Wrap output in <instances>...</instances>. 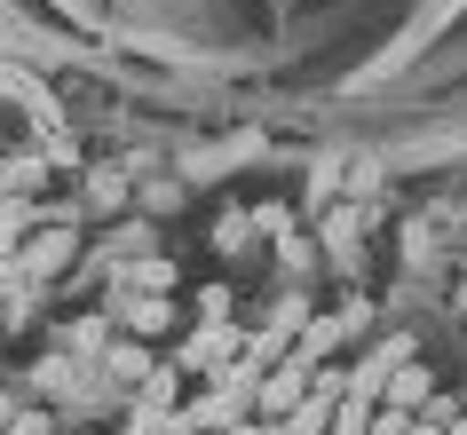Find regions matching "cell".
<instances>
[{"mask_svg":"<svg viewBox=\"0 0 467 435\" xmlns=\"http://www.w3.org/2000/svg\"><path fill=\"white\" fill-rule=\"evenodd\" d=\"M143 206H150V214H174V206H182V191H174V182H143Z\"/></svg>","mask_w":467,"mask_h":435,"instance_id":"44dd1931","label":"cell"},{"mask_svg":"<svg viewBox=\"0 0 467 435\" xmlns=\"http://www.w3.org/2000/svg\"><path fill=\"white\" fill-rule=\"evenodd\" d=\"M277 254H285V277L301 285V277H309V262H317V238H301V230H294V238L277 245Z\"/></svg>","mask_w":467,"mask_h":435,"instance_id":"d6986e66","label":"cell"},{"mask_svg":"<svg viewBox=\"0 0 467 435\" xmlns=\"http://www.w3.org/2000/svg\"><path fill=\"white\" fill-rule=\"evenodd\" d=\"M333 404H341V396H325V388L309 380V396L285 411V435H333Z\"/></svg>","mask_w":467,"mask_h":435,"instance_id":"5bb4252c","label":"cell"},{"mask_svg":"<svg viewBox=\"0 0 467 435\" xmlns=\"http://www.w3.org/2000/svg\"><path fill=\"white\" fill-rule=\"evenodd\" d=\"M246 340H254V325H238V316H222V325H191V333L174 340V372H191V380H222L230 364L246 357Z\"/></svg>","mask_w":467,"mask_h":435,"instance_id":"6da1fadb","label":"cell"},{"mask_svg":"<svg viewBox=\"0 0 467 435\" xmlns=\"http://www.w3.org/2000/svg\"><path fill=\"white\" fill-rule=\"evenodd\" d=\"M16 262H25L40 285H56V277H72V269L88 262V230H79V222H40V230L16 245Z\"/></svg>","mask_w":467,"mask_h":435,"instance_id":"3957f363","label":"cell"},{"mask_svg":"<svg viewBox=\"0 0 467 435\" xmlns=\"http://www.w3.org/2000/svg\"><path fill=\"white\" fill-rule=\"evenodd\" d=\"M309 380H317V364H301V357L270 364V372H262V388H254V419H277V428H285V411L309 396Z\"/></svg>","mask_w":467,"mask_h":435,"instance_id":"5b68a950","label":"cell"},{"mask_svg":"<svg viewBox=\"0 0 467 435\" xmlns=\"http://www.w3.org/2000/svg\"><path fill=\"white\" fill-rule=\"evenodd\" d=\"M111 293H174V262L167 254H127V262H111Z\"/></svg>","mask_w":467,"mask_h":435,"instance_id":"30bf717a","label":"cell"},{"mask_svg":"<svg viewBox=\"0 0 467 435\" xmlns=\"http://www.w3.org/2000/svg\"><path fill=\"white\" fill-rule=\"evenodd\" d=\"M111 340H119V325H111V316H103V309L72 316V325H56V348H64V357H79V364H88V372H96V364H103V348H111Z\"/></svg>","mask_w":467,"mask_h":435,"instance_id":"ba28073f","label":"cell"},{"mask_svg":"<svg viewBox=\"0 0 467 435\" xmlns=\"http://www.w3.org/2000/svg\"><path fill=\"white\" fill-rule=\"evenodd\" d=\"M254 245H262V238H254V214H246V206H222V222H214V254H222V262H246Z\"/></svg>","mask_w":467,"mask_h":435,"instance_id":"7c38bea8","label":"cell"},{"mask_svg":"<svg viewBox=\"0 0 467 435\" xmlns=\"http://www.w3.org/2000/svg\"><path fill=\"white\" fill-rule=\"evenodd\" d=\"M40 159H48V167H79V150H72V135H48V143H40Z\"/></svg>","mask_w":467,"mask_h":435,"instance_id":"7402d4cb","label":"cell"},{"mask_svg":"<svg viewBox=\"0 0 467 435\" xmlns=\"http://www.w3.org/2000/svg\"><path fill=\"white\" fill-rule=\"evenodd\" d=\"M159 364H167V357H159L150 340H127V333H119L111 348H103V364H96V372H103L111 388H119V396H135V388H143L150 372H159Z\"/></svg>","mask_w":467,"mask_h":435,"instance_id":"52a82bcc","label":"cell"},{"mask_svg":"<svg viewBox=\"0 0 467 435\" xmlns=\"http://www.w3.org/2000/svg\"><path fill=\"white\" fill-rule=\"evenodd\" d=\"M103 316H111L127 340H150V348H159V340H167L191 309H182L174 293H103Z\"/></svg>","mask_w":467,"mask_h":435,"instance_id":"7a4b0ae2","label":"cell"},{"mask_svg":"<svg viewBox=\"0 0 467 435\" xmlns=\"http://www.w3.org/2000/svg\"><path fill=\"white\" fill-rule=\"evenodd\" d=\"M40 301H48V285L8 254V262H0V333H25L32 316H40Z\"/></svg>","mask_w":467,"mask_h":435,"instance_id":"8992f818","label":"cell"},{"mask_svg":"<svg viewBox=\"0 0 467 435\" xmlns=\"http://www.w3.org/2000/svg\"><path fill=\"white\" fill-rule=\"evenodd\" d=\"M0 435H56V404H16V419Z\"/></svg>","mask_w":467,"mask_h":435,"instance_id":"ac0fdd59","label":"cell"},{"mask_svg":"<svg viewBox=\"0 0 467 435\" xmlns=\"http://www.w3.org/2000/svg\"><path fill=\"white\" fill-rule=\"evenodd\" d=\"M443 435H467V411H460V419H451V428H443Z\"/></svg>","mask_w":467,"mask_h":435,"instance_id":"d4e9b609","label":"cell"},{"mask_svg":"<svg viewBox=\"0 0 467 435\" xmlns=\"http://www.w3.org/2000/svg\"><path fill=\"white\" fill-rule=\"evenodd\" d=\"M214 435H238V428H214Z\"/></svg>","mask_w":467,"mask_h":435,"instance_id":"484cf974","label":"cell"},{"mask_svg":"<svg viewBox=\"0 0 467 435\" xmlns=\"http://www.w3.org/2000/svg\"><path fill=\"white\" fill-rule=\"evenodd\" d=\"M309 316H317V301H309V293H301V285H285V293H277V301H270V316H262V325H254V333H270L277 348H285V357H294V340L309 333Z\"/></svg>","mask_w":467,"mask_h":435,"instance_id":"9c48e42d","label":"cell"},{"mask_svg":"<svg viewBox=\"0 0 467 435\" xmlns=\"http://www.w3.org/2000/svg\"><path fill=\"white\" fill-rule=\"evenodd\" d=\"M79 198H88L96 214H119V206H127V174L119 167H96V174L79 167Z\"/></svg>","mask_w":467,"mask_h":435,"instance_id":"9a60e30c","label":"cell"},{"mask_svg":"<svg viewBox=\"0 0 467 435\" xmlns=\"http://www.w3.org/2000/svg\"><path fill=\"white\" fill-rule=\"evenodd\" d=\"M428 396H436V372H428L420 357H404V364L389 372V388H380V404H389V411H420Z\"/></svg>","mask_w":467,"mask_h":435,"instance_id":"8fae6325","label":"cell"},{"mask_svg":"<svg viewBox=\"0 0 467 435\" xmlns=\"http://www.w3.org/2000/svg\"><path fill=\"white\" fill-rule=\"evenodd\" d=\"M460 411H467L460 396H443V388H436V396H428V404H420L412 419H428V428H451V419H460Z\"/></svg>","mask_w":467,"mask_h":435,"instance_id":"ffe728a7","label":"cell"},{"mask_svg":"<svg viewBox=\"0 0 467 435\" xmlns=\"http://www.w3.org/2000/svg\"><path fill=\"white\" fill-rule=\"evenodd\" d=\"M372 411H380V404H365V396H341V404H333V435H372Z\"/></svg>","mask_w":467,"mask_h":435,"instance_id":"e0dca14e","label":"cell"},{"mask_svg":"<svg viewBox=\"0 0 467 435\" xmlns=\"http://www.w3.org/2000/svg\"><path fill=\"white\" fill-rule=\"evenodd\" d=\"M16 404H25V396H16V388L0 380V428H8V419H16Z\"/></svg>","mask_w":467,"mask_h":435,"instance_id":"603a6c76","label":"cell"},{"mask_svg":"<svg viewBox=\"0 0 467 435\" xmlns=\"http://www.w3.org/2000/svg\"><path fill=\"white\" fill-rule=\"evenodd\" d=\"M246 214H254V238H262V245L294 238V206H285V198H262V206H246Z\"/></svg>","mask_w":467,"mask_h":435,"instance_id":"2e32d148","label":"cell"},{"mask_svg":"<svg viewBox=\"0 0 467 435\" xmlns=\"http://www.w3.org/2000/svg\"><path fill=\"white\" fill-rule=\"evenodd\" d=\"M460 404H467V396H460Z\"/></svg>","mask_w":467,"mask_h":435,"instance_id":"4316f807","label":"cell"},{"mask_svg":"<svg viewBox=\"0 0 467 435\" xmlns=\"http://www.w3.org/2000/svg\"><path fill=\"white\" fill-rule=\"evenodd\" d=\"M404 435H443V428H428V419H412V428H404Z\"/></svg>","mask_w":467,"mask_h":435,"instance_id":"cb8c5ba5","label":"cell"},{"mask_svg":"<svg viewBox=\"0 0 467 435\" xmlns=\"http://www.w3.org/2000/svg\"><path fill=\"white\" fill-rule=\"evenodd\" d=\"M8 388H16L25 404H56V396H79V388H88V364H79V357H64V348H48V357H32Z\"/></svg>","mask_w":467,"mask_h":435,"instance_id":"277c9868","label":"cell"},{"mask_svg":"<svg viewBox=\"0 0 467 435\" xmlns=\"http://www.w3.org/2000/svg\"><path fill=\"white\" fill-rule=\"evenodd\" d=\"M182 309H191V325H222V316H238V285H230V277H206Z\"/></svg>","mask_w":467,"mask_h":435,"instance_id":"4fadbf2b","label":"cell"}]
</instances>
